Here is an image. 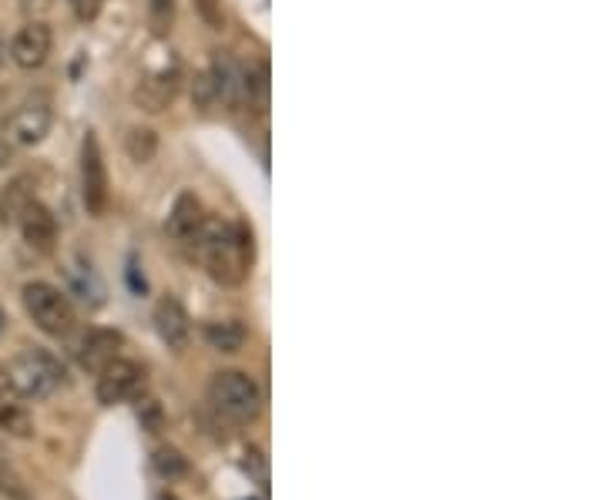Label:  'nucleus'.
Returning a JSON list of instances; mask_svg holds the SVG:
<instances>
[{
  "label": "nucleus",
  "instance_id": "1",
  "mask_svg": "<svg viewBox=\"0 0 604 500\" xmlns=\"http://www.w3.org/2000/svg\"><path fill=\"white\" fill-rule=\"evenodd\" d=\"M198 262L218 286H242L252 272L255 259V242H252V226L249 221H223L208 218L202 221L198 236L192 239Z\"/></svg>",
  "mask_w": 604,
  "mask_h": 500
},
{
  "label": "nucleus",
  "instance_id": "2",
  "mask_svg": "<svg viewBox=\"0 0 604 500\" xmlns=\"http://www.w3.org/2000/svg\"><path fill=\"white\" fill-rule=\"evenodd\" d=\"M208 404L229 423H255L262 413V390L259 383L242 370H218L208 379Z\"/></svg>",
  "mask_w": 604,
  "mask_h": 500
},
{
  "label": "nucleus",
  "instance_id": "3",
  "mask_svg": "<svg viewBox=\"0 0 604 500\" xmlns=\"http://www.w3.org/2000/svg\"><path fill=\"white\" fill-rule=\"evenodd\" d=\"M4 373H8V379L21 400H47L65 386V366L41 346L21 350L4 366Z\"/></svg>",
  "mask_w": 604,
  "mask_h": 500
},
{
  "label": "nucleus",
  "instance_id": "4",
  "mask_svg": "<svg viewBox=\"0 0 604 500\" xmlns=\"http://www.w3.org/2000/svg\"><path fill=\"white\" fill-rule=\"evenodd\" d=\"M21 303H24L31 322L50 340H68L78 326V312H75L71 299L50 283H41V280L27 283L21 289Z\"/></svg>",
  "mask_w": 604,
  "mask_h": 500
},
{
  "label": "nucleus",
  "instance_id": "5",
  "mask_svg": "<svg viewBox=\"0 0 604 500\" xmlns=\"http://www.w3.org/2000/svg\"><path fill=\"white\" fill-rule=\"evenodd\" d=\"M148 386V370L135 360H125V356H115L107 363L101 373H98V404L101 407H118V404H128V400H138Z\"/></svg>",
  "mask_w": 604,
  "mask_h": 500
},
{
  "label": "nucleus",
  "instance_id": "6",
  "mask_svg": "<svg viewBox=\"0 0 604 500\" xmlns=\"http://www.w3.org/2000/svg\"><path fill=\"white\" fill-rule=\"evenodd\" d=\"M54 125V107H50V98L44 91H34L27 98H21V104L8 115V135L14 145H24V148H34L47 138Z\"/></svg>",
  "mask_w": 604,
  "mask_h": 500
},
{
  "label": "nucleus",
  "instance_id": "7",
  "mask_svg": "<svg viewBox=\"0 0 604 500\" xmlns=\"http://www.w3.org/2000/svg\"><path fill=\"white\" fill-rule=\"evenodd\" d=\"M81 198L88 215L101 218L107 208V164H104V151L94 132L84 135L81 141Z\"/></svg>",
  "mask_w": 604,
  "mask_h": 500
},
{
  "label": "nucleus",
  "instance_id": "8",
  "mask_svg": "<svg viewBox=\"0 0 604 500\" xmlns=\"http://www.w3.org/2000/svg\"><path fill=\"white\" fill-rule=\"evenodd\" d=\"M50 47H54V34L44 21H27L8 47V58L21 68V71H37L47 65L50 58Z\"/></svg>",
  "mask_w": 604,
  "mask_h": 500
},
{
  "label": "nucleus",
  "instance_id": "9",
  "mask_svg": "<svg viewBox=\"0 0 604 500\" xmlns=\"http://www.w3.org/2000/svg\"><path fill=\"white\" fill-rule=\"evenodd\" d=\"M179 91H182V71L179 68H161V71L145 75L135 84L132 98H135V104L145 111V115H161L164 107H172Z\"/></svg>",
  "mask_w": 604,
  "mask_h": 500
},
{
  "label": "nucleus",
  "instance_id": "10",
  "mask_svg": "<svg viewBox=\"0 0 604 500\" xmlns=\"http://www.w3.org/2000/svg\"><path fill=\"white\" fill-rule=\"evenodd\" d=\"M14 226H21V236L34 252H54V246H58V218H54V212L37 198L24 205Z\"/></svg>",
  "mask_w": 604,
  "mask_h": 500
},
{
  "label": "nucleus",
  "instance_id": "11",
  "mask_svg": "<svg viewBox=\"0 0 604 500\" xmlns=\"http://www.w3.org/2000/svg\"><path fill=\"white\" fill-rule=\"evenodd\" d=\"M151 319H155V329H158V340L169 346V350L182 353L189 346V340H192V319H189L185 306L175 296L158 299Z\"/></svg>",
  "mask_w": 604,
  "mask_h": 500
},
{
  "label": "nucleus",
  "instance_id": "12",
  "mask_svg": "<svg viewBox=\"0 0 604 500\" xmlns=\"http://www.w3.org/2000/svg\"><path fill=\"white\" fill-rule=\"evenodd\" d=\"M0 433H8L14 440H31L34 430V417L27 410V400L18 397V390L11 386L4 366H0Z\"/></svg>",
  "mask_w": 604,
  "mask_h": 500
},
{
  "label": "nucleus",
  "instance_id": "13",
  "mask_svg": "<svg viewBox=\"0 0 604 500\" xmlns=\"http://www.w3.org/2000/svg\"><path fill=\"white\" fill-rule=\"evenodd\" d=\"M122 346H125V337L118 329H104V326H98V329H91L88 337L81 340V346H78V363H81V370H88V373H101L107 363H112L118 353H122Z\"/></svg>",
  "mask_w": 604,
  "mask_h": 500
},
{
  "label": "nucleus",
  "instance_id": "14",
  "mask_svg": "<svg viewBox=\"0 0 604 500\" xmlns=\"http://www.w3.org/2000/svg\"><path fill=\"white\" fill-rule=\"evenodd\" d=\"M202 221H205L202 198L195 192H179L169 218H164V236L175 239V242H192L202 229Z\"/></svg>",
  "mask_w": 604,
  "mask_h": 500
},
{
  "label": "nucleus",
  "instance_id": "15",
  "mask_svg": "<svg viewBox=\"0 0 604 500\" xmlns=\"http://www.w3.org/2000/svg\"><path fill=\"white\" fill-rule=\"evenodd\" d=\"M202 340L218 353H239L246 343V329L236 319H208L202 326Z\"/></svg>",
  "mask_w": 604,
  "mask_h": 500
},
{
  "label": "nucleus",
  "instance_id": "16",
  "mask_svg": "<svg viewBox=\"0 0 604 500\" xmlns=\"http://www.w3.org/2000/svg\"><path fill=\"white\" fill-rule=\"evenodd\" d=\"M34 198V179L31 175H18L4 185L0 192V226H14L18 215L24 212V205Z\"/></svg>",
  "mask_w": 604,
  "mask_h": 500
},
{
  "label": "nucleus",
  "instance_id": "17",
  "mask_svg": "<svg viewBox=\"0 0 604 500\" xmlns=\"http://www.w3.org/2000/svg\"><path fill=\"white\" fill-rule=\"evenodd\" d=\"M125 155L135 164H148L158 155V132L155 128H141V125L128 128V135H125Z\"/></svg>",
  "mask_w": 604,
  "mask_h": 500
},
{
  "label": "nucleus",
  "instance_id": "18",
  "mask_svg": "<svg viewBox=\"0 0 604 500\" xmlns=\"http://www.w3.org/2000/svg\"><path fill=\"white\" fill-rule=\"evenodd\" d=\"M0 493L8 500H31L27 487H24V477L18 474V467L11 464V457L0 447Z\"/></svg>",
  "mask_w": 604,
  "mask_h": 500
},
{
  "label": "nucleus",
  "instance_id": "19",
  "mask_svg": "<svg viewBox=\"0 0 604 500\" xmlns=\"http://www.w3.org/2000/svg\"><path fill=\"white\" fill-rule=\"evenodd\" d=\"M175 8H179V0H148V27H151L155 37L172 34Z\"/></svg>",
  "mask_w": 604,
  "mask_h": 500
},
{
  "label": "nucleus",
  "instance_id": "20",
  "mask_svg": "<svg viewBox=\"0 0 604 500\" xmlns=\"http://www.w3.org/2000/svg\"><path fill=\"white\" fill-rule=\"evenodd\" d=\"M155 470L164 477V480H179L189 474V461L182 457V451L175 447H158L155 451Z\"/></svg>",
  "mask_w": 604,
  "mask_h": 500
},
{
  "label": "nucleus",
  "instance_id": "21",
  "mask_svg": "<svg viewBox=\"0 0 604 500\" xmlns=\"http://www.w3.org/2000/svg\"><path fill=\"white\" fill-rule=\"evenodd\" d=\"M195 14L215 27V31H223L226 27V11H223V0H195Z\"/></svg>",
  "mask_w": 604,
  "mask_h": 500
},
{
  "label": "nucleus",
  "instance_id": "22",
  "mask_svg": "<svg viewBox=\"0 0 604 500\" xmlns=\"http://www.w3.org/2000/svg\"><path fill=\"white\" fill-rule=\"evenodd\" d=\"M21 4V11L31 18V21H41V14H47L54 4H58V0H18Z\"/></svg>",
  "mask_w": 604,
  "mask_h": 500
},
{
  "label": "nucleus",
  "instance_id": "23",
  "mask_svg": "<svg viewBox=\"0 0 604 500\" xmlns=\"http://www.w3.org/2000/svg\"><path fill=\"white\" fill-rule=\"evenodd\" d=\"M246 470H255V480L265 484V457L259 447H246Z\"/></svg>",
  "mask_w": 604,
  "mask_h": 500
},
{
  "label": "nucleus",
  "instance_id": "24",
  "mask_svg": "<svg viewBox=\"0 0 604 500\" xmlns=\"http://www.w3.org/2000/svg\"><path fill=\"white\" fill-rule=\"evenodd\" d=\"M75 8H78V18L88 24V21H98V14L104 11V0H75Z\"/></svg>",
  "mask_w": 604,
  "mask_h": 500
},
{
  "label": "nucleus",
  "instance_id": "25",
  "mask_svg": "<svg viewBox=\"0 0 604 500\" xmlns=\"http://www.w3.org/2000/svg\"><path fill=\"white\" fill-rule=\"evenodd\" d=\"M8 161H11V145H8L4 138H0V169H4Z\"/></svg>",
  "mask_w": 604,
  "mask_h": 500
},
{
  "label": "nucleus",
  "instance_id": "26",
  "mask_svg": "<svg viewBox=\"0 0 604 500\" xmlns=\"http://www.w3.org/2000/svg\"><path fill=\"white\" fill-rule=\"evenodd\" d=\"M4 332H8V309L0 306V340H4Z\"/></svg>",
  "mask_w": 604,
  "mask_h": 500
},
{
  "label": "nucleus",
  "instance_id": "27",
  "mask_svg": "<svg viewBox=\"0 0 604 500\" xmlns=\"http://www.w3.org/2000/svg\"><path fill=\"white\" fill-rule=\"evenodd\" d=\"M4 61H8V41L0 37V68H4Z\"/></svg>",
  "mask_w": 604,
  "mask_h": 500
},
{
  "label": "nucleus",
  "instance_id": "28",
  "mask_svg": "<svg viewBox=\"0 0 604 500\" xmlns=\"http://www.w3.org/2000/svg\"><path fill=\"white\" fill-rule=\"evenodd\" d=\"M4 104H8V94H4V91H0V115H4Z\"/></svg>",
  "mask_w": 604,
  "mask_h": 500
}]
</instances>
